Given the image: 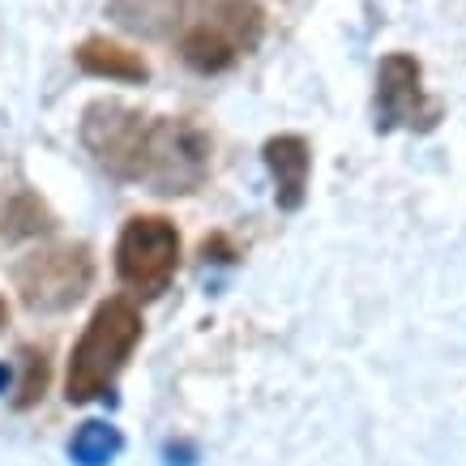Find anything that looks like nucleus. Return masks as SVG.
<instances>
[{
	"label": "nucleus",
	"mask_w": 466,
	"mask_h": 466,
	"mask_svg": "<svg viewBox=\"0 0 466 466\" xmlns=\"http://www.w3.org/2000/svg\"><path fill=\"white\" fill-rule=\"evenodd\" d=\"M5 381H9V372H5V368H0V385H5Z\"/></svg>",
	"instance_id": "16"
},
{
	"label": "nucleus",
	"mask_w": 466,
	"mask_h": 466,
	"mask_svg": "<svg viewBox=\"0 0 466 466\" xmlns=\"http://www.w3.org/2000/svg\"><path fill=\"white\" fill-rule=\"evenodd\" d=\"M107 14L137 39H167L180 26V0H107Z\"/></svg>",
	"instance_id": "10"
},
{
	"label": "nucleus",
	"mask_w": 466,
	"mask_h": 466,
	"mask_svg": "<svg viewBox=\"0 0 466 466\" xmlns=\"http://www.w3.org/2000/svg\"><path fill=\"white\" fill-rule=\"evenodd\" d=\"M56 227L52 210L43 206L30 188H14L9 198H0V236L5 240H30V236H47Z\"/></svg>",
	"instance_id": "11"
},
{
	"label": "nucleus",
	"mask_w": 466,
	"mask_h": 466,
	"mask_svg": "<svg viewBox=\"0 0 466 466\" xmlns=\"http://www.w3.org/2000/svg\"><path fill=\"white\" fill-rule=\"evenodd\" d=\"M180 269V231L163 214H137L120 227L116 240V274L120 283L142 299H155L167 291V283Z\"/></svg>",
	"instance_id": "4"
},
{
	"label": "nucleus",
	"mask_w": 466,
	"mask_h": 466,
	"mask_svg": "<svg viewBox=\"0 0 466 466\" xmlns=\"http://www.w3.org/2000/svg\"><path fill=\"white\" fill-rule=\"evenodd\" d=\"M261 158H266V171L274 180V201L279 210L296 214L309 198V180H312V150L299 133H279L261 146Z\"/></svg>",
	"instance_id": "8"
},
{
	"label": "nucleus",
	"mask_w": 466,
	"mask_h": 466,
	"mask_svg": "<svg viewBox=\"0 0 466 466\" xmlns=\"http://www.w3.org/2000/svg\"><path fill=\"white\" fill-rule=\"evenodd\" d=\"M146 133H150V116L116 99H95L82 112V146L95 155L107 176L125 184H137L142 167Z\"/></svg>",
	"instance_id": "5"
},
{
	"label": "nucleus",
	"mask_w": 466,
	"mask_h": 466,
	"mask_svg": "<svg viewBox=\"0 0 466 466\" xmlns=\"http://www.w3.org/2000/svg\"><path fill=\"white\" fill-rule=\"evenodd\" d=\"M441 107L424 95V69L410 52H390L377 65V128H432Z\"/></svg>",
	"instance_id": "6"
},
{
	"label": "nucleus",
	"mask_w": 466,
	"mask_h": 466,
	"mask_svg": "<svg viewBox=\"0 0 466 466\" xmlns=\"http://www.w3.org/2000/svg\"><path fill=\"white\" fill-rule=\"evenodd\" d=\"M142 342V312L128 296L103 299L90 312L82 339L69 351V372H65V398L69 402H95L116 385L120 368L128 364L133 347Z\"/></svg>",
	"instance_id": "1"
},
{
	"label": "nucleus",
	"mask_w": 466,
	"mask_h": 466,
	"mask_svg": "<svg viewBox=\"0 0 466 466\" xmlns=\"http://www.w3.org/2000/svg\"><path fill=\"white\" fill-rule=\"evenodd\" d=\"M77 69L90 73V77H103V82H128V86H142L150 77V65L142 60V52H133L125 43H112L103 35H90V39L73 52Z\"/></svg>",
	"instance_id": "9"
},
{
	"label": "nucleus",
	"mask_w": 466,
	"mask_h": 466,
	"mask_svg": "<svg viewBox=\"0 0 466 466\" xmlns=\"http://www.w3.org/2000/svg\"><path fill=\"white\" fill-rule=\"evenodd\" d=\"M95 283V257L86 244H47L14 266V287L30 312H65Z\"/></svg>",
	"instance_id": "3"
},
{
	"label": "nucleus",
	"mask_w": 466,
	"mask_h": 466,
	"mask_svg": "<svg viewBox=\"0 0 466 466\" xmlns=\"http://www.w3.org/2000/svg\"><path fill=\"white\" fill-rule=\"evenodd\" d=\"M180 14H188V26H206L223 35L236 52H253L266 30V14L257 0H180Z\"/></svg>",
	"instance_id": "7"
},
{
	"label": "nucleus",
	"mask_w": 466,
	"mask_h": 466,
	"mask_svg": "<svg viewBox=\"0 0 466 466\" xmlns=\"http://www.w3.org/2000/svg\"><path fill=\"white\" fill-rule=\"evenodd\" d=\"M180 60L193 73H227L236 60H240V52H236L223 35H214V30L184 26L180 30Z\"/></svg>",
	"instance_id": "12"
},
{
	"label": "nucleus",
	"mask_w": 466,
	"mask_h": 466,
	"mask_svg": "<svg viewBox=\"0 0 466 466\" xmlns=\"http://www.w3.org/2000/svg\"><path fill=\"white\" fill-rule=\"evenodd\" d=\"M47 394V355L35 351V347H22V381H17V398L14 407H35L39 398Z\"/></svg>",
	"instance_id": "14"
},
{
	"label": "nucleus",
	"mask_w": 466,
	"mask_h": 466,
	"mask_svg": "<svg viewBox=\"0 0 466 466\" xmlns=\"http://www.w3.org/2000/svg\"><path fill=\"white\" fill-rule=\"evenodd\" d=\"M69 453L77 466H107L120 453V432L112 424H99V420H90L73 432L69 441Z\"/></svg>",
	"instance_id": "13"
},
{
	"label": "nucleus",
	"mask_w": 466,
	"mask_h": 466,
	"mask_svg": "<svg viewBox=\"0 0 466 466\" xmlns=\"http://www.w3.org/2000/svg\"><path fill=\"white\" fill-rule=\"evenodd\" d=\"M210 155H214L210 133L201 125L180 120V116H150L137 184L158 193V198L198 193L206 176H210Z\"/></svg>",
	"instance_id": "2"
},
{
	"label": "nucleus",
	"mask_w": 466,
	"mask_h": 466,
	"mask_svg": "<svg viewBox=\"0 0 466 466\" xmlns=\"http://www.w3.org/2000/svg\"><path fill=\"white\" fill-rule=\"evenodd\" d=\"M9 321V309H5V299H0V325Z\"/></svg>",
	"instance_id": "15"
}]
</instances>
